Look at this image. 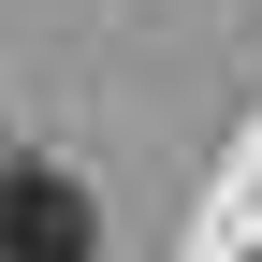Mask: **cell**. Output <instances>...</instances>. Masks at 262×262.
Masks as SVG:
<instances>
[{
  "instance_id": "1",
  "label": "cell",
  "mask_w": 262,
  "mask_h": 262,
  "mask_svg": "<svg viewBox=\"0 0 262 262\" xmlns=\"http://www.w3.org/2000/svg\"><path fill=\"white\" fill-rule=\"evenodd\" d=\"M0 262H102V219L58 160H0Z\"/></svg>"
}]
</instances>
